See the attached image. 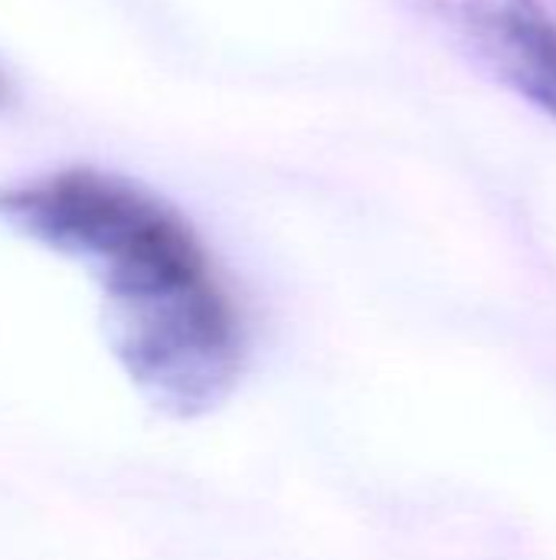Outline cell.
Here are the masks:
<instances>
[{
    "instance_id": "obj_1",
    "label": "cell",
    "mask_w": 556,
    "mask_h": 560,
    "mask_svg": "<svg viewBox=\"0 0 556 560\" xmlns=\"http://www.w3.org/2000/svg\"><path fill=\"white\" fill-rule=\"evenodd\" d=\"M0 223L95 276L138 390L170 417L223 404L249 358L246 322L187 217L131 177L66 167L0 187Z\"/></svg>"
},
{
    "instance_id": "obj_2",
    "label": "cell",
    "mask_w": 556,
    "mask_h": 560,
    "mask_svg": "<svg viewBox=\"0 0 556 560\" xmlns=\"http://www.w3.org/2000/svg\"><path fill=\"white\" fill-rule=\"evenodd\" d=\"M472 62L556 118V26L544 10L505 26Z\"/></svg>"
},
{
    "instance_id": "obj_3",
    "label": "cell",
    "mask_w": 556,
    "mask_h": 560,
    "mask_svg": "<svg viewBox=\"0 0 556 560\" xmlns=\"http://www.w3.org/2000/svg\"><path fill=\"white\" fill-rule=\"evenodd\" d=\"M465 52L469 59L508 23L541 10L537 0H416Z\"/></svg>"
},
{
    "instance_id": "obj_4",
    "label": "cell",
    "mask_w": 556,
    "mask_h": 560,
    "mask_svg": "<svg viewBox=\"0 0 556 560\" xmlns=\"http://www.w3.org/2000/svg\"><path fill=\"white\" fill-rule=\"evenodd\" d=\"M10 98H13V89H10V82L3 79V72H0V108H3Z\"/></svg>"
}]
</instances>
